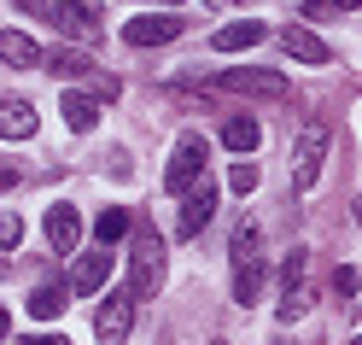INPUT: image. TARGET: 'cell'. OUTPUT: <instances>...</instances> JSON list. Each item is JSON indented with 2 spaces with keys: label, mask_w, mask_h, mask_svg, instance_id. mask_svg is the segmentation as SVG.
I'll return each mask as SVG.
<instances>
[{
  "label": "cell",
  "mask_w": 362,
  "mask_h": 345,
  "mask_svg": "<svg viewBox=\"0 0 362 345\" xmlns=\"http://www.w3.org/2000/svg\"><path fill=\"white\" fill-rule=\"evenodd\" d=\"M228 193H240V199L257 193V164H245V158H240V164L228 170Z\"/></svg>",
  "instance_id": "obj_23"
},
{
  "label": "cell",
  "mask_w": 362,
  "mask_h": 345,
  "mask_svg": "<svg viewBox=\"0 0 362 345\" xmlns=\"http://www.w3.org/2000/svg\"><path fill=\"white\" fill-rule=\"evenodd\" d=\"M310 310V251L292 246L286 264H281V298H275V316L281 322H304Z\"/></svg>",
  "instance_id": "obj_3"
},
{
  "label": "cell",
  "mask_w": 362,
  "mask_h": 345,
  "mask_svg": "<svg viewBox=\"0 0 362 345\" xmlns=\"http://www.w3.org/2000/svg\"><path fill=\"white\" fill-rule=\"evenodd\" d=\"M216 345H222V339H216Z\"/></svg>",
  "instance_id": "obj_35"
},
{
  "label": "cell",
  "mask_w": 362,
  "mask_h": 345,
  "mask_svg": "<svg viewBox=\"0 0 362 345\" xmlns=\"http://www.w3.org/2000/svg\"><path fill=\"white\" fill-rule=\"evenodd\" d=\"M356 217H362V199H356Z\"/></svg>",
  "instance_id": "obj_33"
},
{
  "label": "cell",
  "mask_w": 362,
  "mask_h": 345,
  "mask_svg": "<svg viewBox=\"0 0 362 345\" xmlns=\"http://www.w3.org/2000/svg\"><path fill=\"white\" fill-rule=\"evenodd\" d=\"M257 298H263V264L245 258L234 264V305H257Z\"/></svg>",
  "instance_id": "obj_18"
},
{
  "label": "cell",
  "mask_w": 362,
  "mask_h": 345,
  "mask_svg": "<svg viewBox=\"0 0 362 345\" xmlns=\"http://www.w3.org/2000/svg\"><path fill=\"white\" fill-rule=\"evenodd\" d=\"M257 234H263V228H257V217H240V222H234V264L257 258Z\"/></svg>",
  "instance_id": "obj_20"
},
{
  "label": "cell",
  "mask_w": 362,
  "mask_h": 345,
  "mask_svg": "<svg viewBox=\"0 0 362 345\" xmlns=\"http://www.w3.org/2000/svg\"><path fill=\"white\" fill-rule=\"evenodd\" d=\"M18 240H24V222H18L12 211H0V251H6V246H18Z\"/></svg>",
  "instance_id": "obj_24"
},
{
  "label": "cell",
  "mask_w": 362,
  "mask_h": 345,
  "mask_svg": "<svg viewBox=\"0 0 362 345\" xmlns=\"http://www.w3.org/2000/svg\"><path fill=\"white\" fill-rule=\"evenodd\" d=\"M333 287H339V293L351 298V293H356V269H339V275H333Z\"/></svg>",
  "instance_id": "obj_26"
},
{
  "label": "cell",
  "mask_w": 362,
  "mask_h": 345,
  "mask_svg": "<svg viewBox=\"0 0 362 345\" xmlns=\"http://www.w3.org/2000/svg\"><path fill=\"white\" fill-rule=\"evenodd\" d=\"M263 35H269V30L257 24V18H240V24H222V30L211 35V41H216L222 53H245V47H257Z\"/></svg>",
  "instance_id": "obj_16"
},
{
  "label": "cell",
  "mask_w": 362,
  "mask_h": 345,
  "mask_svg": "<svg viewBox=\"0 0 362 345\" xmlns=\"http://www.w3.org/2000/svg\"><path fill=\"white\" fill-rule=\"evenodd\" d=\"M12 345H71V339H59V334H18Z\"/></svg>",
  "instance_id": "obj_25"
},
{
  "label": "cell",
  "mask_w": 362,
  "mask_h": 345,
  "mask_svg": "<svg viewBox=\"0 0 362 345\" xmlns=\"http://www.w3.org/2000/svg\"><path fill=\"white\" fill-rule=\"evenodd\" d=\"M41 129V111L30 100H0V141H30Z\"/></svg>",
  "instance_id": "obj_13"
},
{
  "label": "cell",
  "mask_w": 362,
  "mask_h": 345,
  "mask_svg": "<svg viewBox=\"0 0 362 345\" xmlns=\"http://www.w3.org/2000/svg\"><path fill=\"white\" fill-rule=\"evenodd\" d=\"M6 334H12V316H6V310H0V339H6Z\"/></svg>",
  "instance_id": "obj_28"
},
{
  "label": "cell",
  "mask_w": 362,
  "mask_h": 345,
  "mask_svg": "<svg viewBox=\"0 0 362 345\" xmlns=\"http://www.w3.org/2000/svg\"><path fill=\"white\" fill-rule=\"evenodd\" d=\"M0 188H18V170L12 164H0Z\"/></svg>",
  "instance_id": "obj_27"
},
{
  "label": "cell",
  "mask_w": 362,
  "mask_h": 345,
  "mask_svg": "<svg viewBox=\"0 0 362 345\" xmlns=\"http://www.w3.org/2000/svg\"><path fill=\"white\" fill-rule=\"evenodd\" d=\"M0 275H12V269H6V258H0Z\"/></svg>",
  "instance_id": "obj_30"
},
{
  "label": "cell",
  "mask_w": 362,
  "mask_h": 345,
  "mask_svg": "<svg viewBox=\"0 0 362 345\" xmlns=\"http://www.w3.org/2000/svg\"><path fill=\"white\" fill-rule=\"evenodd\" d=\"M64 298H71V287H53V281H47V287H35V293H30V310H35V316H59V310H64Z\"/></svg>",
  "instance_id": "obj_21"
},
{
  "label": "cell",
  "mask_w": 362,
  "mask_h": 345,
  "mask_svg": "<svg viewBox=\"0 0 362 345\" xmlns=\"http://www.w3.org/2000/svg\"><path fill=\"white\" fill-rule=\"evenodd\" d=\"M94 234L111 246V240H123L129 234V211H117V205H111V211H100V222H94Z\"/></svg>",
  "instance_id": "obj_22"
},
{
  "label": "cell",
  "mask_w": 362,
  "mask_h": 345,
  "mask_svg": "<svg viewBox=\"0 0 362 345\" xmlns=\"http://www.w3.org/2000/svg\"><path fill=\"white\" fill-rule=\"evenodd\" d=\"M205 164H211V147L199 141V135H187V141H181L175 152H170V170H164V188L170 193H181L187 199L199 181H205Z\"/></svg>",
  "instance_id": "obj_5"
},
{
  "label": "cell",
  "mask_w": 362,
  "mask_h": 345,
  "mask_svg": "<svg viewBox=\"0 0 362 345\" xmlns=\"http://www.w3.org/2000/svg\"><path fill=\"white\" fill-rule=\"evenodd\" d=\"M164 6H181V0H164Z\"/></svg>",
  "instance_id": "obj_32"
},
{
  "label": "cell",
  "mask_w": 362,
  "mask_h": 345,
  "mask_svg": "<svg viewBox=\"0 0 362 345\" xmlns=\"http://www.w3.org/2000/svg\"><path fill=\"white\" fill-rule=\"evenodd\" d=\"M333 6H339V12H351V6H362V0H333Z\"/></svg>",
  "instance_id": "obj_29"
},
{
  "label": "cell",
  "mask_w": 362,
  "mask_h": 345,
  "mask_svg": "<svg viewBox=\"0 0 362 345\" xmlns=\"http://www.w3.org/2000/svg\"><path fill=\"white\" fill-rule=\"evenodd\" d=\"M129 334H134V293L123 287V293H111L105 305H100L94 339H100V345H129Z\"/></svg>",
  "instance_id": "obj_6"
},
{
  "label": "cell",
  "mask_w": 362,
  "mask_h": 345,
  "mask_svg": "<svg viewBox=\"0 0 362 345\" xmlns=\"http://www.w3.org/2000/svg\"><path fill=\"white\" fill-rule=\"evenodd\" d=\"M111 281V251L105 246H94V251H82V258L71 264V293H82V298H94L100 287Z\"/></svg>",
  "instance_id": "obj_10"
},
{
  "label": "cell",
  "mask_w": 362,
  "mask_h": 345,
  "mask_svg": "<svg viewBox=\"0 0 362 345\" xmlns=\"http://www.w3.org/2000/svg\"><path fill=\"white\" fill-rule=\"evenodd\" d=\"M222 94H257V100H275V94H286V77H281V71H228V77H222Z\"/></svg>",
  "instance_id": "obj_11"
},
{
  "label": "cell",
  "mask_w": 362,
  "mask_h": 345,
  "mask_svg": "<svg viewBox=\"0 0 362 345\" xmlns=\"http://www.w3.org/2000/svg\"><path fill=\"white\" fill-rule=\"evenodd\" d=\"M216 217V181H199V188L181 199V217H175V240H193L205 234V222Z\"/></svg>",
  "instance_id": "obj_8"
},
{
  "label": "cell",
  "mask_w": 362,
  "mask_h": 345,
  "mask_svg": "<svg viewBox=\"0 0 362 345\" xmlns=\"http://www.w3.org/2000/svg\"><path fill=\"white\" fill-rule=\"evenodd\" d=\"M47 240H53V251H76V240H82L76 205H53V211H47Z\"/></svg>",
  "instance_id": "obj_14"
},
{
  "label": "cell",
  "mask_w": 362,
  "mask_h": 345,
  "mask_svg": "<svg viewBox=\"0 0 362 345\" xmlns=\"http://www.w3.org/2000/svg\"><path fill=\"white\" fill-rule=\"evenodd\" d=\"M175 35H181L175 12H146V18H129V24H123L129 47H164V41H175Z\"/></svg>",
  "instance_id": "obj_9"
},
{
  "label": "cell",
  "mask_w": 362,
  "mask_h": 345,
  "mask_svg": "<svg viewBox=\"0 0 362 345\" xmlns=\"http://www.w3.org/2000/svg\"><path fill=\"white\" fill-rule=\"evenodd\" d=\"M322 164H327V129L310 123L298 135V147H292V193H315V181H322Z\"/></svg>",
  "instance_id": "obj_4"
},
{
  "label": "cell",
  "mask_w": 362,
  "mask_h": 345,
  "mask_svg": "<svg viewBox=\"0 0 362 345\" xmlns=\"http://www.w3.org/2000/svg\"><path fill=\"white\" fill-rule=\"evenodd\" d=\"M64 123L71 129H100V100L76 94V88H64Z\"/></svg>",
  "instance_id": "obj_19"
},
{
  "label": "cell",
  "mask_w": 362,
  "mask_h": 345,
  "mask_svg": "<svg viewBox=\"0 0 362 345\" xmlns=\"http://www.w3.org/2000/svg\"><path fill=\"white\" fill-rule=\"evenodd\" d=\"M216 6H222V0H216Z\"/></svg>",
  "instance_id": "obj_34"
},
{
  "label": "cell",
  "mask_w": 362,
  "mask_h": 345,
  "mask_svg": "<svg viewBox=\"0 0 362 345\" xmlns=\"http://www.w3.org/2000/svg\"><path fill=\"white\" fill-rule=\"evenodd\" d=\"M351 345H362V328H356V339H351Z\"/></svg>",
  "instance_id": "obj_31"
},
{
  "label": "cell",
  "mask_w": 362,
  "mask_h": 345,
  "mask_svg": "<svg viewBox=\"0 0 362 345\" xmlns=\"http://www.w3.org/2000/svg\"><path fill=\"white\" fill-rule=\"evenodd\" d=\"M0 59H6L12 71H30V64H41V47L24 30H0Z\"/></svg>",
  "instance_id": "obj_15"
},
{
  "label": "cell",
  "mask_w": 362,
  "mask_h": 345,
  "mask_svg": "<svg viewBox=\"0 0 362 345\" xmlns=\"http://www.w3.org/2000/svg\"><path fill=\"white\" fill-rule=\"evenodd\" d=\"M134 298H152L164 287V240L152 234V228H134L129 240V281H123Z\"/></svg>",
  "instance_id": "obj_1"
},
{
  "label": "cell",
  "mask_w": 362,
  "mask_h": 345,
  "mask_svg": "<svg viewBox=\"0 0 362 345\" xmlns=\"http://www.w3.org/2000/svg\"><path fill=\"white\" fill-rule=\"evenodd\" d=\"M24 12H41L59 35H71V41H88L100 30V12L88 6V0H18Z\"/></svg>",
  "instance_id": "obj_2"
},
{
  "label": "cell",
  "mask_w": 362,
  "mask_h": 345,
  "mask_svg": "<svg viewBox=\"0 0 362 345\" xmlns=\"http://www.w3.org/2000/svg\"><path fill=\"white\" fill-rule=\"evenodd\" d=\"M281 47H286L292 59H298V64H327V59H333V47H327V41L315 35L310 24H292V30H281Z\"/></svg>",
  "instance_id": "obj_12"
},
{
  "label": "cell",
  "mask_w": 362,
  "mask_h": 345,
  "mask_svg": "<svg viewBox=\"0 0 362 345\" xmlns=\"http://www.w3.org/2000/svg\"><path fill=\"white\" fill-rule=\"evenodd\" d=\"M257 141H263V129H257V118H228V123H222V147H228V152H257Z\"/></svg>",
  "instance_id": "obj_17"
},
{
  "label": "cell",
  "mask_w": 362,
  "mask_h": 345,
  "mask_svg": "<svg viewBox=\"0 0 362 345\" xmlns=\"http://www.w3.org/2000/svg\"><path fill=\"white\" fill-rule=\"evenodd\" d=\"M41 64H47L53 77H64V82L88 77V82H94V94H100V100H117V82H111V77H100V71H94V59H88L82 47H59V53H47Z\"/></svg>",
  "instance_id": "obj_7"
}]
</instances>
